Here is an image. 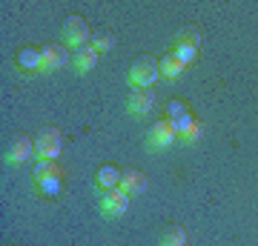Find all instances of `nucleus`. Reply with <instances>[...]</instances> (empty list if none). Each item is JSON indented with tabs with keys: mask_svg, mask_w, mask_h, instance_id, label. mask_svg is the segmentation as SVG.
Here are the masks:
<instances>
[{
	"mask_svg": "<svg viewBox=\"0 0 258 246\" xmlns=\"http://www.w3.org/2000/svg\"><path fill=\"white\" fill-rule=\"evenodd\" d=\"M158 77H161V63L152 55H141L129 69V80H132L135 89H149Z\"/></svg>",
	"mask_w": 258,
	"mask_h": 246,
	"instance_id": "f257e3e1",
	"label": "nucleus"
},
{
	"mask_svg": "<svg viewBox=\"0 0 258 246\" xmlns=\"http://www.w3.org/2000/svg\"><path fill=\"white\" fill-rule=\"evenodd\" d=\"M60 146H63V140H60V132H57L55 126L40 129L37 137H35V155H37V160H55V157L60 155Z\"/></svg>",
	"mask_w": 258,
	"mask_h": 246,
	"instance_id": "f03ea898",
	"label": "nucleus"
},
{
	"mask_svg": "<svg viewBox=\"0 0 258 246\" xmlns=\"http://www.w3.org/2000/svg\"><path fill=\"white\" fill-rule=\"evenodd\" d=\"M63 37L69 46H86L92 37H89V26H86V20L81 18V15H72V18H66L63 23Z\"/></svg>",
	"mask_w": 258,
	"mask_h": 246,
	"instance_id": "7ed1b4c3",
	"label": "nucleus"
},
{
	"mask_svg": "<svg viewBox=\"0 0 258 246\" xmlns=\"http://www.w3.org/2000/svg\"><path fill=\"white\" fill-rule=\"evenodd\" d=\"M178 140V132H175V123L169 118L158 120L149 126V143L155 146V149H166V146H172Z\"/></svg>",
	"mask_w": 258,
	"mask_h": 246,
	"instance_id": "20e7f679",
	"label": "nucleus"
},
{
	"mask_svg": "<svg viewBox=\"0 0 258 246\" xmlns=\"http://www.w3.org/2000/svg\"><path fill=\"white\" fill-rule=\"evenodd\" d=\"M101 209L106 218H120L123 212L129 209V195L123 189H109L106 195H103V201H101Z\"/></svg>",
	"mask_w": 258,
	"mask_h": 246,
	"instance_id": "39448f33",
	"label": "nucleus"
},
{
	"mask_svg": "<svg viewBox=\"0 0 258 246\" xmlns=\"http://www.w3.org/2000/svg\"><path fill=\"white\" fill-rule=\"evenodd\" d=\"M29 157H37L35 155V140L32 137H15L12 140V146H9V152H6V160L9 163H26Z\"/></svg>",
	"mask_w": 258,
	"mask_h": 246,
	"instance_id": "423d86ee",
	"label": "nucleus"
},
{
	"mask_svg": "<svg viewBox=\"0 0 258 246\" xmlns=\"http://www.w3.org/2000/svg\"><path fill=\"white\" fill-rule=\"evenodd\" d=\"M40 57H43V69H63L69 63V52H66V46L60 43H49L40 49Z\"/></svg>",
	"mask_w": 258,
	"mask_h": 246,
	"instance_id": "0eeeda50",
	"label": "nucleus"
},
{
	"mask_svg": "<svg viewBox=\"0 0 258 246\" xmlns=\"http://www.w3.org/2000/svg\"><path fill=\"white\" fill-rule=\"evenodd\" d=\"M155 106V92L152 89H132L129 92V109L135 115H147Z\"/></svg>",
	"mask_w": 258,
	"mask_h": 246,
	"instance_id": "6e6552de",
	"label": "nucleus"
},
{
	"mask_svg": "<svg viewBox=\"0 0 258 246\" xmlns=\"http://www.w3.org/2000/svg\"><path fill=\"white\" fill-rule=\"evenodd\" d=\"M120 189L126 192L129 198H132V195H141V192L147 189V178H144L138 169H126L123 178H120Z\"/></svg>",
	"mask_w": 258,
	"mask_h": 246,
	"instance_id": "1a4fd4ad",
	"label": "nucleus"
},
{
	"mask_svg": "<svg viewBox=\"0 0 258 246\" xmlns=\"http://www.w3.org/2000/svg\"><path fill=\"white\" fill-rule=\"evenodd\" d=\"M120 178H123V172H120L118 166H112V163H106V166H101L98 169V186L101 189H118L120 186Z\"/></svg>",
	"mask_w": 258,
	"mask_h": 246,
	"instance_id": "9d476101",
	"label": "nucleus"
},
{
	"mask_svg": "<svg viewBox=\"0 0 258 246\" xmlns=\"http://www.w3.org/2000/svg\"><path fill=\"white\" fill-rule=\"evenodd\" d=\"M95 63H98V52H95L89 43L81 46V49L75 52V69H78V72H92Z\"/></svg>",
	"mask_w": 258,
	"mask_h": 246,
	"instance_id": "9b49d317",
	"label": "nucleus"
},
{
	"mask_svg": "<svg viewBox=\"0 0 258 246\" xmlns=\"http://www.w3.org/2000/svg\"><path fill=\"white\" fill-rule=\"evenodd\" d=\"M20 69H43V57H40V49H23L18 55Z\"/></svg>",
	"mask_w": 258,
	"mask_h": 246,
	"instance_id": "f8f14e48",
	"label": "nucleus"
},
{
	"mask_svg": "<svg viewBox=\"0 0 258 246\" xmlns=\"http://www.w3.org/2000/svg\"><path fill=\"white\" fill-rule=\"evenodd\" d=\"M184 69H186V63H181L172 52L161 60V74H164V77H178V74H184Z\"/></svg>",
	"mask_w": 258,
	"mask_h": 246,
	"instance_id": "ddd939ff",
	"label": "nucleus"
},
{
	"mask_svg": "<svg viewBox=\"0 0 258 246\" xmlns=\"http://www.w3.org/2000/svg\"><path fill=\"white\" fill-rule=\"evenodd\" d=\"M161 246H186V232L184 226H169L161 237Z\"/></svg>",
	"mask_w": 258,
	"mask_h": 246,
	"instance_id": "4468645a",
	"label": "nucleus"
},
{
	"mask_svg": "<svg viewBox=\"0 0 258 246\" xmlns=\"http://www.w3.org/2000/svg\"><path fill=\"white\" fill-rule=\"evenodd\" d=\"M112 43H115L112 32H95L92 40H89V46H92L98 55H101V52H106V49H112Z\"/></svg>",
	"mask_w": 258,
	"mask_h": 246,
	"instance_id": "2eb2a0df",
	"label": "nucleus"
},
{
	"mask_svg": "<svg viewBox=\"0 0 258 246\" xmlns=\"http://www.w3.org/2000/svg\"><path fill=\"white\" fill-rule=\"evenodd\" d=\"M172 55H175L181 63L189 66L195 60V55H198V46H192V43H175V52H172Z\"/></svg>",
	"mask_w": 258,
	"mask_h": 246,
	"instance_id": "dca6fc26",
	"label": "nucleus"
},
{
	"mask_svg": "<svg viewBox=\"0 0 258 246\" xmlns=\"http://www.w3.org/2000/svg\"><path fill=\"white\" fill-rule=\"evenodd\" d=\"M52 175H60L55 160H37L35 166V181H43V178H52Z\"/></svg>",
	"mask_w": 258,
	"mask_h": 246,
	"instance_id": "f3484780",
	"label": "nucleus"
},
{
	"mask_svg": "<svg viewBox=\"0 0 258 246\" xmlns=\"http://www.w3.org/2000/svg\"><path fill=\"white\" fill-rule=\"evenodd\" d=\"M37 186L46 192V195H57L60 192V175H52V178H43V181H37Z\"/></svg>",
	"mask_w": 258,
	"mask_h": 246,
	"instance_id": "a211bd4d",
	"label": "nucleus"
},
{
	"mask_svg": "<svg viewBox=\"0 0 258 246\" xmlns=\"http://www.w3.org/2000/svg\"><path fill=\"white\" fill-rule=\"evenodd\" d=\"M186 112H189V109H186V106H184L181 101H172L169 106H166V115H169V120H178V118H184Z\"/></svg>",
	"mask_w": 258,
	"mask_h": 246,
	"instance_id": "6ab92c4d",
	"label": "nucleus"
},
{
	"mask_svg": "<svg viewBox=\"0 0 258 246\" xmlns=\"http://www.w3.org/2000/svg\"><path fill=\"white\" fill-rule=\"evenodd\" d=\"M172 123H175V132H178V137H181V135H184V132H186V129H189V126H192V123H195V118H192V115H189V112H186L184 118L172 120Z\"/></svg>",
	"mask_w": 258,
	"mask_h": 246,
	"instance_id": "aec40b11",
	"label": "nucleus"
},
{
	"mask_svg": "<svg viewBox=\"0 0 258 246\" xmlns=\"http://www.w3.org/2000/svg\"><path fill=\"white\" fill-rule=\"evenodd\" d=\"M178 43H192V46H198V43H201V35H198V29H184Z\"/></svg>",
	"mask_w": 258,
	"mask_h": 246,
	"instance_id": "412c9836",
	"label": "nucleus"
},
{
	"mask_svg": "<svg viewBox=\"0 0 258 246\" xmlns=\"http://www.w3.org/2000/svg\"><path fill=\"white\" fill-rule=\"evenodd\" d=\"M198 137H201V123L195 120L192 126H189V129H186V132H184V135H181V140H186V143H195Z\"/></svg>",
	"mask_w": 258,
	"mask_h": 246,
	"instance_id": "4be33fe9",
	"label": "nucleus"
}]
</instances>
